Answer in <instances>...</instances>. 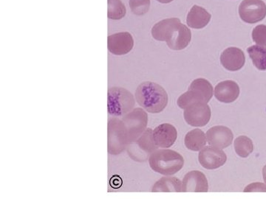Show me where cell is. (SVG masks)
I'll return each mask as SVG.
<instances>
[{
	"label": "cell",
	"mask_w": 266,
	"mask_h": 199,
	"mask_svg": "<svg viewBox=\"0 0 266 199\" xmlns=\"http://www.w3.org/2000/svg\"><path fill=\"white\" fill-rule=\"evenodd\" d=\"M150 168L164 176L175 174L182 169L184 159L179 153L170 149H157L149 158Z\"/></svg>",
	"instance_id": "7a4b0ae2"
},
{
	"label": "cell",
	"mask_w": 266,
	"mask_h": 199,
	"mask_svg": "<svg viewBox=\"0 0 266 199\" xmlns=\"http://www.w3.org/2000/svg\"><path fill=\"white\" fill-rule=\"evenodd\" d=\"M239 95L240 87L235 81L227 80L219 83L215 86V98L222 103H232L238 98Z\"/></svg>",
	"instance_id": "e0dca14e"
},
{
	"label": "cell",
	"mask_w": 266,
	"mask_h": 199,
	"mask_svg": "<svg viewBox=\"0 0 266 199\" xmlns=\"http://www.w3.org/2000/svg\"><path fill=\"white\" fill-rule=\"evenodd\" d=\"M253 41L257 45L266 47V25H259L253 29Z\"/></svg>",
	"instance_id": "484cf974"
},
{
	"label": "cell",
	"mask_w": 266,
	"mask_h": 199,
	"mask_svg": "<svg viewBox=\"0 0 266 199\" xmlns=\"http://www.w3.org/2000/svg\"><path fill=\"white\" fill-rule=\"evenodd\" d=\"M129 137L126 127L122 120L112 118L108 126V152L118 155L123 152L129 145Z\"/></svg>",
	"instance_id": "5b68a950"
},
{
	"label": "cell",
	"mask_w": 266,
	"mask_h": 199,
	"mask_svg": "<svg viewBox=\"0 0 266 199\" xmlns=\"http://www.w3.org/2000/svg\"><path fill=\"white\" fill-rule=\"evenodd\" d=\"M157 1L158 2H160V3L167 4L170 3V2H172L174 0H157Z\"/></svg>",
	"instance_id": "f1b7e54d"
},
{
	"label": "cell",
	"mask_w": 266,
	"mask_h": 199,
	"mask_svg": "<svg viewBox=\"0 0 266 199\" xmlns=\"http://www.w3.org/2000/svg\"><path fill=\"white\" fill-rule=\"evenodd\" d=\"M221 64L226 70L235 72L241 70L246 62V56L243 50L237 47H229L220 56Z\"/></svg>",
	"instance_id": "5bb4252c"
},
{
	"label": "cell",
	"mask_w": 266,
	"mask_h": 199,
	"mask_svg": "<svg viewBox=\"0 0 266 199\" xmlns=\"http://www.w3.org/2000/svg\"><path fill=\"white\" fill-rule=\"evenodd\" d=\"M153 130L147 128L134 142L127 145L126 151L132 159L136 162H145L158 147L153 140Z\"/></svg>",
	"instance_id": "8992f818"
},
{
	"label": "cell",
	"mask_w": 266,
	"mask_h": 199,
	"mask_svg": "<svg viewBox=\"0 0 266 199\" xmlns=\"http://www.w3.org/2000/svg\"><path fill=\"white\" fill-rule=\"evenodd\" d=\"M239 16L248 24H255L266 16V4L263 0H243L239 5Z\"/></svg>",
	"instance_id": "ba28073f"
},
{
	"label": "cell",
	"mask_w": 266,
	"mask_h": 199,
	"mask_svg": "<svg viewBox=\"0 0 266 199\" xmlns=\"http://www.w3.org/2000/svg\"><path fill=\"white\" fill-rule=\"evenodd\" d=\"M207 142L210 146L224 149L232 145L234 135L232 130L223 126L211 128L206 134Z\"/></svg>",
	"instance_id": "8fae6325"
},
{
	"label": "cell",
	"mask_w": 266,
	"mask_h": 199,
	"mask_svg": "<svg viewBox=\"0 0 266 199\" xmlns=\"http://www.w3.org/2000/svg\"><path fill=\"white\" fill-rule=\"evenodd\" d=\"M152 191L154 193H181L182 182L175 177H163L153 186Z\"/></svg>",
	"instance_id": "ffe728a7"
},
{
	"label": "cell",
	"mask_w": 266,
	"mask_h": 199,
	"mask_svg": "<svg viewBox=\"0 0 266 199\" xmlns=\"http://www.w3.org/2000/svg\"><path fill=\"white\" fill-rule=\"evenodd\" d=\"M136 103L130 92L121 87H112L108 91V110L113 117H123L133 109Z\"/></svg>",
	"instance_id": "277c9868"
},
{
	"label": "cell",
	"mask_w": 266,
	"mask_h": 199,
	"mask_svg": "<svg viewBox=\"0 0 266 199\" xmlns=\"http://www.w3.org/2000/svg\"><path fill=\"white\" fill-rule=\"evenodd\" d=\"M244 192L245 193H254V192L266 193V184L264 185L263 183H259V182L250 184L245 188Z\"/></svg>",
	"instance_id": "4316f807"
},
{
	"label": "cell",
	"mask_w": 266,
	"mask_h": 199,
	"mask_svg": "<svg viewBox=\"0 0 266 199\" xmlns=\"http://www.w3.org/2000/svg\"><path fill=\"white\" fill-rule=\"evenodd\" d=\"M198 160L205 169L214 170L220 168L226 163L227 156L222 149L207 146L200 151Z\"/></svg>",
	"instance_id": "30bf717a"
},
{
	"label": "cell",
	"mask_w": 266,
	"mask_h": 199,
	"mask_svg": "<svg viewBox=\"0 0 266 199\" xmlns=\"http://www.w3.org/2000/svg\"><path fill=\"white\" fill-rule=\"evenodd\" d=\"M108 16L109 19L118 20L126 15V7L121 0H108Z\"/></svg>",
	"instance_id": "cb8c5ba5"
},
{
	"label": "cell",
	"mask_w": 266,
	"mask_h": 199,
	"mask_svg": "<svg viewBox=\"0 0 266 199\" xmlns=\"http://www.w3.org/2000/svg\"><path fill=\"white\" fill-rule=\"evenodd\" d=\"M235 149L240 157H248L254 151L252 140L246 136H240L235 140Z\"/></svg>",
	"instance_id": "603a6c76"
},
{
	"label": "cell",
	"mask_w": 266,
	"mask_h": 199,
	"mask_svg": "<svg viewBox=\"0 0 266 199\" xmlns=\"http://www.w3.org/2000/svg\"><path fill=\"white\" fill-rule=\"evenodd\" d=\"M133 46L134 40L128 32L115 33L108 38V50L116 56L127 54L132 50Z\"/></svg>",
	"instance_id": "7c38bea8"
},
{
	"label": "cell",
	"mask_w": 266,
	"mask_h": 199,
	"mask_svg": "<svg viewBox=\"0 0 266 199\" xmlns=\"http://www.w3.org/2000/svg\"><path fill=\"white\" fill-rule=\"evenodd\" d=\"M191 39V32L186 25L181 23L174 30L167 45L171 50H181L188 47Z\"/></svg>",
	"instance_id": "d6986e66"
},
{
	"label": "cell",
	"mask_w": 266,
	"mask_h": 199,
	"mask_svg": "<svg viewBox=\"0 0 266 199\" xmlns=\"http://www.w3.org/2000/svg\"><path fill=\"white\" fill-rule=\"evenodd\" d=\"M212 19V15L207 10L199 5L191 7L187 16V24L193 29H202L207 26Z\"/></svg>",
	"instance_id": "ac0fdd59"
},
{
	"label": "cell",
	"mask_w": 266,
	"mask_h": 199,
	"mask_svg": "<svg viewBox=\"0 0 266 199\" xmlns=\"http://www.w3.org/2000/svg\"><path fill=\"white\" fill-rule=\"evenodd\" d=\"M263 176L264 179L265 184L266 185V165H265L263 169Z\"/></svg>",
	"instance_id": "83f0119b"
},
{
	"label": "cell",
	"mask_w": 266,
	"mask_h": 199,
	"mask_svg": "<svg viewBox=\"0 0 266 199\" xmlns=\"http://www.w3.org/2000/svg\"><path fill=\"white\" fill-rule=\"evenodd\" d=\"M209 189L208 180L202 172L192 171L185 175L182 182L184 193H206Z\"/></svg>",
	"instance_id": "4fadbf2b"
},
{
	"label": "cell",
	"mask_w": 266,
	"mask_h": 199,
	"mask_svg": "<svg viewBox=\"0 0 266 199\" xmlns=\"http://www.w3.org/2000/svg\"><path fill=\"white\" fill-rule=\"evenodd\" d=\"M122 120L126 127L129 143H131L137 140L146 129L147 114L141 108H136L123 116Z\"/></svg>",
	"instance_id": "52a82bcc"
},
{
	"label": "cell",
	"mask_w": 266,
	"mask_h": 199,
	"mask_svg": "<svg viewBox=\"0 0 266 199\" xmlns=\"http://www.w3.org/2000/svg\"><path fill=\"white\" fill-rule=\"evenodd\" d=\"M181 24V20L177 18H169L160 21L152 28V36L159 42H167Z\"/></svg>",
	"instance_id": "2e32d148"
},
{
	"label": "cell",
	"mask_w": 266,
	"mask_h": 199,
	"mask_svg": "<svg viewBox=\"0 0 266 199\" xmlns=\"http://www.w3.org/2000/svg\"><path fill=\"white\" fill-rule=\"evenodd\" d=\"M184 119L190 126L203 127L209 123L211 118V109L207 103L196 102L184 109Z\"/></svg>",
	"instance_id": "9c48e42d"
},
{
	"label": "cell",
	"mask_w": 266,
	"mask_h": 199,
	"mask_svg": "<svg viewBox=\"0 0 266 199\" xmlns=\"http://www.w3.org/2000/svg\"><path fill=\"white\" fill-rule=\"evenodd\" d=\"M206 135L199 128L187 133L184 139L186 147L192 151H201L206 145Z\"/></svg>",
	"instance_id": "44dd1931"
},
{
	"label": "cell",
	"mask_w": 266,
	"mask_h": 199,
	"mask_svg": "<svg viewBox=\"0 0 266 199\" xmlns=\"http://www.w3.org/2000/svg\"><path fill=\"white\" fill-rule=\"evenodd\" d=\"M247 52L256 68L260 71H266V47L256 44L249 47Z\"/></svg>",
	"instance_id": "7402d4cb"
},
{
	"label": "cell",
	"mask_w": 266,
	"mask_h": 199,
	"mask_svg": "<svg viewBox=\"0 0 266 199\" xmlns=\"http://www.w3.org/2000/svg\"><path fill=\"white\" fill-rule=\"evenodd\" d=\"M213 96V86L209 81L198 78L191 82L188 90L177 99V103L181 109H185L196 102L209 103Z\"/></svg>",
	"instance_id": "3957f363"
},
{
	"label": "cell",
	"mask_w": 266,
	"mask_h": 199,
	"mask_svg": "<svg viewBox=\"0 0 266 199\" xmlns=\"http://www.w3.org/2000/svg\"><path fill=\"white\" fill-rule=\"evenodd\" d=\"M135 97L139 106L150 113H160L168 104V95L165 89L150 81L141 84Z\"/></svg>",
	"instance_id": "6da1fadb"
},
{
	"label": "cell",
	"mask_w": 266,
	"mask_h": 199,
	"mask_svg": "<svg viewBox=\"0 0 266 199\" xmlns=\"http://www.w3.org/2000/svg\"><path fill=\"white\" fill-rule=\"evenodd\" d=\"M153 136L155 143L158 148H167L174 145L177 132L172 125L164 123L153 130Z\"/></svg>",
	"instance_id": "9a60e30c"
},
{
	"label": "cell",
	"mask_w": 266,
	"mask_h": 199,
	"mask_svg": "<svg viewBox=\"0 0 266 199\" xmlns=\"http://www.w3.org/2000/svg\"><path fill=\"white\" fill-rule=\"evenodd\" d=\"M129 5L133 14L142 16L150 10V0H129Z\"/></svg>",
	"instance_id": "d4e9b609"
}]
</instances>
